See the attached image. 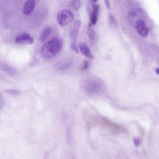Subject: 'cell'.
<instances>
[{"label":"cell","mask_w":159,"mask_h":159,"mask_svg":"<svg viewBox=\"0 0 159 159\" xmlns=\"http://www.w3.org/2000/svg\"><path fill=\"white\" fill-rule=\"evenodd\" d=\"M63 39L60 37H53L42 47L41 52L45 57L49 58L55 56L61 50L63 45Z\"/></svg>","instance_id":"6da1fadb"},{"label":"cell","mask_w":159,"mask_h":159,"mask_svg":"<svg viewBox=\"0 0 159 159\" xmlns=\"http://www.w3.org/2000/svg\"><path fill=\"white\" fill-rule=\"evenodd\" d=\"M56 18L57 22L59 25L65 26L72 21L74 19V15L71 11L64 9L58 13Z\"/></svg>","instance_id":"7a4b0ae2"},{"label":"cell","mask_w":159,"mask_h":159,"mask_svg":"<svg viewBox=\"0 0 159 159\" xmlns=\"http://www.w3.org/2000/svg\"><path fill=\"white\" fill-rule=\"evenodd\" d=\"M16 43L23 44H31L33 43L34 39L28 34L23 33L17 36L15 39Z\"/></svg>","instance_id":"3957f363"},{"label":"cell","mask_w":159,"mask_h":159,"mask_svg":"<svg viewBox=\"0 0 159 159\" xmlns=\"http://www.w3.org/2000/svg\"><path fill=\"white\" fill-rule=\"evenodd\" d=\"M81 21L77 20L75 22L70 32V36L71 43H76L78 32L81 25Z\"/></svg>","instance_id":"277c9868"},{"label":"cell","mask_w":159,"mask_h":159,"mask_svg":"<svg viewBox=\"0 0 159 159\" xmlns=\"http://www.w3.org/2000/svg\"><path fill=\"white\" fill-rule=\"evenodd\" d=\"M136 26L137 31L140 35L143 37L147 36L149 30L144 21L142 20H137Z\"/></svg>","instance_id":"5b68a950"},{"label":"cell","mask_w":159,"mask_h":159,"mask_svg":"<svg viewBox=\"0 0 159 159\" xmlns=\"http://www.w3.org/2000/svg\"><path fill=\"white\" fill-rule=\"evenodd\" d=\"M97 83L94 80L88 81L84 85V87L87 92L91 94L95 93L98 89Z\"/></svg>","instance_id":"8992f818"},{"label":"cell","mask_w":159,"mask_h":159,"mask_svg":"<svg viewBox=\"0 0 159 159\" xmlns=\"http://www.w3.org/2000/svg\"><path fill=\"white\" fill-rule=\"evenodd\" d=\"M36 4V2L33 0L27 1L25 3L23 7V13L26 15L30 14L34 10Z\"/></svg>","instance_id":"52a82bcc"},{"label":"cell","mask_w":159,"mask_h":159,"mask_svg":"<svg viewBox=\"0 0 159 159\" xmlns=\"http://www.w3.org/2000/svg\"><path fill=\"white\" fill-rule=\"evenodd\" d=\"M79 47L81 53L83 55L90 58H93V56L90 48L85 43L80 42L79 43Z\"/></svg>","instance_id":"ba28073f"},{"label":"cell","mask_w":159,"mask_h":159,"mask_svg":"<svg viewBox=\"0 0 159 159\" xmlns=\"http://www.w3.org/2000/svg\"><path fill=\"white\" fill-rule=\"evenodd\" d=\"M52 31L50 26H47L42 32L40 36V40L42 42H45L50 36Z\"/></svg>","instance_id":"9c48e42d"},{"label":"cell","mask_w":159,"mask_h":159,"mask_svg":"<svg viewBox=\"0 0 159 159\" xmlns=\"http://www.w3.org/2000/svg\"><path fill=\"white\" fill-rule=\"evenodd\" d=\"M72 62L70 60H66L59 62L56 66V69L58 70L65 69L69 67L71 65Z\"/></svg>","instance_id":"30bf717a"},{"label":"cell","mask_w":159,"mask_h":159,"mask_svg":"<svg viewBox=\"0 0 159 159\" xmlns=\"http://www.w3.org/2000/svg\"><path fill=\"white\" fill-rule=\"evenodd\" d=\"M91 26L92 24L90 22L89 25L87 34L90 39L91 40H93L95 38V33L93 29L91 28Z\"/></svg>","instance_id":"8fae6325"},{"label":"cell","mask_w":159,"mask_h":159,"mask_svg":"<svg viewBox=\"0 0 159 159\" xmlns=\"http://www.w3.org/2000/svg\"><path fill=\"white\" fill-rule=\"evenodd\" d=\"M72 5L75 10H78L81 6V1L80 0H74L72 1Z\"/></svg>","instance_id":"7c38bea8"},{"label":"cell","mask_w":159,"mask_h":159,"mask_svg":"<svg viewBox=\"0 0 159 159\" xmlns=\"http://www.w3.org/2000/svg\"><path fill=\"white\" fill-rule=\"evenodd\" d=\"M5 92L9 94L14 95H18L20 93L19 91L12 89H7L5 90Z\"/></svg>","instance_id":"4fadbf2b"},{"label":"cell","mask_w":159,"mask_h":159,"mask_svg":"<svg viewBox=\"0 0 159 159\" xmlns=\"http://www.w3.org/2000/svg\"><path fill=\"white\" fill-rule=\"evenodd\" d=\"M70 47L71 49L77 53L79 52L78 48L76 43H71Z\"/></svg>","instance_id":"5bb4252c"},{"label":"cell","mask_w":159,"mask_h":159,"mask_svg":"<svg viewBox=\"0 0 159 159\" xmlns=\"http://www.w3.org/2000/svg\"><path fill=\"white\" fill-rule=\"evenodd\" d=\"M39 63V60L36 57L34 58L30 63V66L33 67Z\"/></svg>","instance_id":"9a60e30c"},{"label":"cell","mask_w":159,"mask_h":159,"mask_svg":"<svg viewBox=\"0 0 159 159\" xmlns=\"http://www.w3.org/2000/svg\"><path fill=\"white\" fill-rule=\"evenodd\" d=\"M89 62L87 60H84L83 62L81 67L80 70H84L87 69L89 66Z\"/></svg>","instance_id":"2e32d148"},{"label":"cell","mask_w":159,"mask_h":159,"mask_svg":"<svg viewBox=\"0 0 159 159\" xmlns=\"http://www.w3.org/2000/svg\"><path fill=\"white\" fill-rule=\"evenodd\" d=\"M134 144L137 147L139 146L140 144V141L139 139L136 137H134L133 139Z\"/></svg>","instance_id":"e0dca14e"},{"label":"cell","mask_w":159,"mask_h":159,"mask_svg":"<svg viewBox=\"0 0 159 159\" xmlns=\"http://www.w3.org/2000/svg\"><path fill=\"white\" fill-rule=\"evenodd\" d=\"M109 22L110 23H114V22L115 21V19L113 16L112 15H111L109 16Z\"/></svg>","instance_id":"ac0fdd59"},{"label":"cell","mask_w":159,"mask_h":159,"mask_svg":"<svg viewBox=\"0 0 159 159\" xmlns=\"http://www.w3.org/2000/svg\"><path fill=\"white\" fill-rule=\"evenodd\" d=\"M104 2H105V4L107 7L108 9H110V3L109 2V1L108 0H104Z\"/></svg>","instance_id":"d6986e66"},{"label":"cell","mask_w":159,"mask_h":159,"mask_svg":"<svg viewBox=\"0 0 159 159\" xmlns=\"http://www.w3.org/2000/svg\"><path fill=\"white\" fill-rule=\"evenodd\" d=\"M2 105V98L1 93L0 91V110L1 108Z\"/></svg>","instance_id":"ffe728a7"},{"label":"cell","mask_w":159,"mask_h":159,"mask_svg":"<svg viewBox=\"0 0 159 159\" xmlns=\"http://www.w3.org/2000/svg\"><path fill=\"white\" fill-rule=\"evenodd\" d=\"M156 72L157 74H159V68H157L156 69Z\"/></svg>","instance_id":"44dd1931"},{"label":"cell","mask_w":159,"mask_h":159,"mask_svg":"<svg viewBox=\"0 0 159 159\" xmlns=\"http://www.w3.org/2000/svg\"><path fill=\"white\" fill-rule=\"evenodd\" d=\"M97 0H91L90 1L93 3V4H95V3L97 1Z\"/></svg>","instance_id":"7402d4cb"}]
</instances>
